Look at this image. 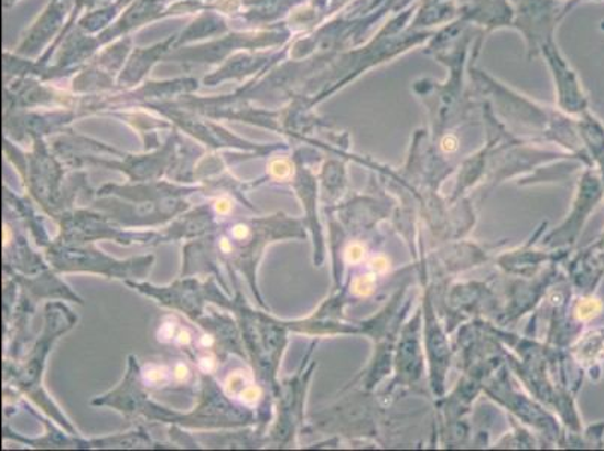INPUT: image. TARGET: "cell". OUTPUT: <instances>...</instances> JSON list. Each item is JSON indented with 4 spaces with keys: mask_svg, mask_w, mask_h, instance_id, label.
Returning a JSON list of instances; mask_svg holds the SVG:
<instances>
[{
    "mask_svg": "<svg viewBox=\"0 0 604 451\" xmlns=\"http://www.w3.org/2000/svg\"><path fill=\"white\" fill-rule=\"evenodd\" d=\"M283 35L280 32H251V33H234V35L225 36L220 41H213L197 47L175 49L171 60L181 62H193V64H208V62H220L229 57L235 50L238 49H265L268 45H277L280 43Z\"/></svg>",
    "mask_w": 604,
    "mask_h": 451,
    "instance_id": "obj_1",
    "label": "cell"
},
{
    "mask_svg": "<svg viewBox=\"0 0 604 451\" xmlns=\"http://www.w3.org/2000/svg\"><path fill=\"white\" fill-rule=\"evenodd\" d=\"M77 0H52L45 8L43 14L39 17L31 31H29L23 43L15 49V55L31 57L39 52H43L45 45L61 35L62 24L65 19L68 22L73 14L72 7H76Z\"/></svg>",
    "mask_w": 604,
    "mask_h": 451,
    "instance_id": "obj_2",
    "label": "cell"
},
{
    "mask_svg": "<svg viewBox=\"0 0 604 451\" xmlns=\"http://www.w3.org/2000/svg\"><path fill=\"white\" fill-rule=\"evenodd\" d=\"M177 33L169 36L163 43L152 45V47L132 50L131 56L128 57L127 64L123 65L122 72L119 73L118 85H139L147 77V74L151 72L152 66L160 60H163L171 52L172 47H175Z\"/></svg>",
    "mask_w": 604,
    "mask_h": 451,
    "instance_id": "obj_3",
    "label": "cell"
},
{
    "mask_svg": "<svg viewBox=\"0 0 604 451\" xmlns=\"http://www.w3.org/2000/svg\"><path fill=\"white\" fill-rule=\"evenodd\" d=\"M271 56L268 55H239L231 56L226 61V64L218 68L217 72L205 78V85H218L220 82L230 80V78H241L247 74L263 72L268 68V62Z\"/></svg>",
    "mask_w": 604,
    "mask_h": 451,
    "instance_id": "obj_4",
    "label": "cell"
},
{
    "mask_svg": "<svg viewBox=\"0 0 604 451\" xmlns=\"http://www.w3.org/2000/svg\"><path fill=\"white\" fill-rule=\"evenodd\" d=\"M227 31H229V26H227L220 12L202 11L198 19L194 20L181 35H177L176 44L173 49H180L182 44L204 40L206 36L223 35V33H226Z\"/></svg>",
    "mask_w": 604,
    "mask_h": 451,
    "instance_id": "obj_5",
    "label": "cell"
},
{
    "mask_svg": "<svg viewBox=\"0 0 604 451\" xmlns=\"http://www.w3.org/2000/svg\"><path fill=\"white\" fill-rule=\"evenodd\" d=\"M270 172L277 180H287L292 175V165L287 160H274L270 164Z\"/></svg>",
    "mask_w": 604,
    "mask_h": 451,
    "instance_id": "obj_6",
    "label": "cell"
},
{
    "mask_svg": "<svg viewBox=\"0 0 604 451\" xmlns=\"http://www.w3.org/2000/svg\"><path fill=\"white\" fill-rule=\"evenodd\" d=\"M259 396H260V390L259 388H256V387H248L246 388V390L241 393L242 402L250 404V405L258 402Z\"/></svg>",
    "mask_w": 604,
    "mask_h": 451,
    "instance_id": "obj_7",
    "label": "cell"
},
{
    "mask_svg": "<svg viewBox=\"0 0 604 451\" xmlns=\"http://www.w3.org/2000/svg\"><path fill=\"white\" fill-rule=\"evenodd\" d=\"M371 291V280L370 279H359L355 281V292L358 293H368Z\"/></svg>",
    "mask_w": 604,
    "mask_h": 451,
    "instance_id": "obj_8",
    "label": "cell"
},
{
    "mask_svg": "<svg viewBox=\"0 0 604 451\" xmlns=\"http://www.w3.org/2000/svg\"><path fill=\"white\" fill-rule=\"evenodd\" d=\"M346 256L350 262H358V260L363 258V248L359 246H352L349 247V250L346 251Z\"/></svg>",
    "mask_w": 604,
    "mask_h": 451,
    "instance_id": "obj_9",
    "label": "cell"
},
{
    "mask_svg": "<svg viewBox=\"0 0 604 451\" xmlns=\"http://www.w3.org/2000/svg\"><path fill=\"white\" fill-rule=\"evenodd\" d=\"M144 376H147V379L152 380V383H157V380L164 378L163 371H161L160 367H155V369L148 371L147 374H144Z\"/></svg>",
    "mask_w": 604,
    "mask_h": 451,
    "instance_id": "obj_10",
    "label": "cell"
},
{
    "mask_svg": "<svg viewBox=\"0 0 604 451\" xmlns=\"http://www.w3.org/2000/svg\"><path fill=\"white\" fill-rule=\"evenodd\" d=\"M215 210H217L218 214H227L230 211V202L226 201V198H222V201H218L217 204H215Z\"/></svg>",
    "mask_w": 604,
    "mask_h": 451,
    "instance_id": "obj_11",
    "label": "cell"
},
{
    "mask_svg": "<svg viewBox=\"0 0 604 451\" xmlns=\"http://www.w3.org/2000/svg\"><path fill=\"white\" fill-rule=\"evenodd\" d=\"M248 235L247 226L238 225L234 227V237L237 239H244Z\"/></svg>",
    "mask_w": 604,
    "mask_h": 451,
    "instance_id": "obj_12",
    "label": "cell"
},
{
    "mask_svg": "<svg viewBox=\"0 0 604 451\" xmlns=\"http://www.w3.org/2000/svg\"><path fill=\"white\" fill-rule=\"evenodd\" d=\"M442 148L445 149V151H454V149L457 148L456 139L454 138H446L444 142H442Z\"/></svg>",
    "mask_w": 604,
    "mask_h": 451,
    "instance_id": "obj_13",
    "label": "cell"
},
{
    "mask_svg": "<svg viewBox=\"0 0 604 451\" xmlns=\"http://www.w3.org/2000/svg\"><path fill=\"white\" fill-rule=\"evenodd\" d=\"M176 379H185L188 376V369L187 366H184V364H180V366L176 367L175 371Z\"/></svg>",
    "mask_w": 604,
    "mask_h": 451,
    "instance_id": "obj_14",
    "label": "cell"
},
{
    "mask_svg": "<svg viewBox=\"0 0 604 451\" xmlns=\"http://www.w3.org/2000/svg\"><path fill=\"white\" fill-rule=\"evenodd\" d=\"M202 369L211 372L214 369V362L211 358H204L201 363Z\"/></svg>",
    "mask_w": 604,
    "mask_h": 451,
    "instance_id": "obj_15",
    "label": "cell"
},
{
    "mask_svg": "<svg viewBox=\"0 0 604 451\" xmlns=\"http://www.w3.org/2000/svg\"><path fill=\"white\" fill-rule=\"evenodd\" d=\"M177 341H180V343H184V345H187V343H190V334L187 333V331H181Z\"/></svg>",
    "mask_w": 604,
    "mask_h": 451,
    "instance_id": "obj_16",
    "label": "cell"
},
{
    "mask_svg": "<svg viewBox=\"0 0 604 451\" xmlns=\"http://www.w3.org/2000/svg\"><path fill=\"white\" fill-rule=\"evenodd\" d=\"M222 250L223 251H230L231 250V246H230L229 241H227V239H223Z\"/></svg>",
    "mask_w": 604,
    "mask_h": 451,
    "instance_id": "obj_17",
    "label": "cell"
},
{
    "mask_svg": "<svg viewBox=\"0 0 604 451\" xmlns=\"http://www.w3.org/2000/svg\"><path fill=\"white\" fill-rule=\"evenodd\" d=\"M17 2H19V0H3V7H6L7 10H10V8L15 6Z\"/></svg>",
    "mask_w": 604,
    "mask_h": 451,
    "instance_id": "obj_18",
    "label": "cell"
},
{
    "mask_svg": "<svg viewBox=\"0 0 604 451\" xmlns=\"http://www.w3.org/2000/svg\"><path fill=\"white\" fill-rule=\"evenodd\" d=\"M6 244L10 243V229H8V227H6Z\"/></svg>",
    "mask_w": 604,
    "mask_h": 451,
    "instance_id": "obj_19",
    "label": "cell"
}]
</instances>
